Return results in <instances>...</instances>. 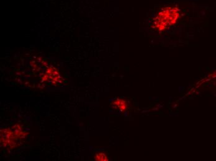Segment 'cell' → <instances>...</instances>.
<instances>
[{"mask_svg":"<svg viewBox=\"0 0 216 161\" xmlns=\"http://www.w3.org/2000/svg\"><path fill=\"white\" fill-rule=\"evenodd\" d=\"M180 17L178 9L175 7H166L158 13L155 21V27L160 30H164L168 25L175 24Z\"/></svg>","mask_w":216,"mask_h":161,"instance_id":"6da1fadb","label":"cell"},{"mask_svg":"<svg viewBox=\"0 0 216 161\" xmlns=\"http://www.w3.org/2000/svg\"><path fill=\"white\" fill-rule=\"evenodd\" d=\"M113 105L114 106H116L118 107L120 110L122 112H124L126 110L127 107V102L124 100H121L119 99H116L113 103Z\"/></svg>","mask_w":216,"mask_h":161,"instance_id":"7a4b0ae2","label":"cell"},{"mask_svg":"<svg viewBox=\"0 0 216 161\" xmlns=\"http://www.w3.org/2000/svg\"><path fill=\"white\" fill-rule=\"evenodd\" d=\"M94 159L96 161H108V158L106 155L105 153H96Z\"/></svg>","mask_w":216,"mask_h":161,"instance_id":"3957f363","label":"cell"}]
</instances>
